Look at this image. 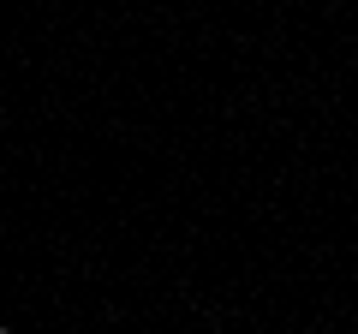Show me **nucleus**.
Returning <instances> with one entry per match:
<instances>
[{
  "label": "nucleus",
  "mask_w": 358,
  "mask_h": 334,
  "mask_svg": "<svg viewBox=\"0 0 358 334\" xmlns=\"http://www.w3.org/2000/svg\"><path fill=\"white\" fill-rule=\"evenodd\" d=\"M0 334H13V328H6V322H0Z\"/></svg>",
  "instance_id": "obj_1"
}]
</instances>
